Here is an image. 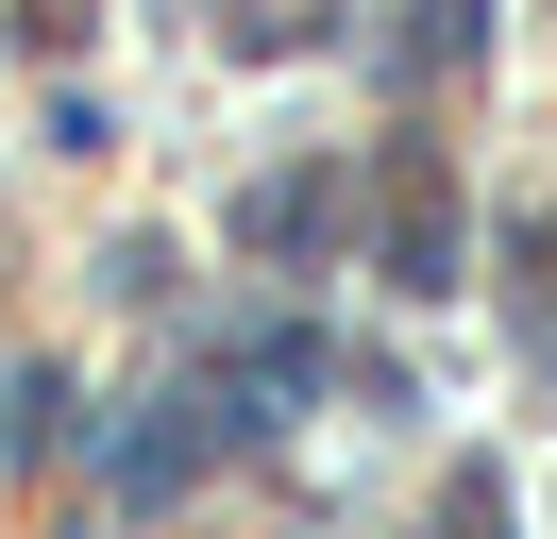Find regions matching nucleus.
Returning a JSON list of instances; mask_svg holds the SVG:
<instances>
[{
  "label": "nucleus",
  "mask_w": 557,
  "mask_h": 539,
  "mask_svg": "<svg viewBox=\"0 0 557 539\" xmlns=\"http://www.w3.org/2000/svg\"><path fill=\"white\" fill-rule=\"evenodd\" d=\"M388 287H456V186L422 152H388Z\"/></svg>",
  "instance_id": "1"
},
{
  "label": "nucleus",
  "mask_w": 557,
  "mask_h": 539,
  "mask_svg": "<svg viewBox=\"0 0 557 539\" xmlns=\"http://www.w3.org/2000/svg\"><path fill=\"white\" fill-rule=\"evenodd\" d=\"M321 220H338V168H287V186H253V202H237L253 253H321Z\"/></svg>",
  "instance_id": "2"
}]
</instances>
